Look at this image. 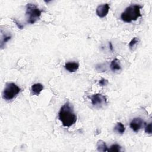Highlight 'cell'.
<instances>
[{
    "mask_svg": "<svg viewBox=\"0 0 152 152\" xmlns=\"http://www.w3.org/2000/svg\"><path fill=\"white\" fill-rule=\"evenodd\" d=\"M59 119L65 127H69L77 121V116L74 113L73 106L69 102H66L60 109Z\"/></svg>",
    "mask_w": 152,
    "mask_h": 152,
    "instance_id": "1",
    "label": "cell"
},
{
    "mask_svg": "<svg viewBox=\"0 0 152 152\" xmlns=\"http://www.w3.org/2000/svg\"><path fill=\"white\" fill-rule=\"evenodd\" d=\"M142 8L138 4H131L121 13V18L126 23H131L141 17L140 10Z\"/></svg>",
    "mask_w": 152,
    "mask_h": 152,
    "instance_id": "2",
    "label": "cell"
},
{
    "mask_svg": "<svg viewBox=\"0 0 152 152\" xmlns=\"http://www.w3.org/2000/svg\"><path fill=\"white\" fill-rule=\"evenodd\" d=\"M42 11L35 5L28 3L26 5V15L27 17V23L34 24L40 18Z\"/></svg>",
    "mask_w": 152,
    "mask_h": 152,
    "instance_id": "3",
    "label": "cell"
},
{
    "mask_svg": "<svg viewBox=\"0 0 152 152\" xmlns=\"http://www.w3.org/2000/svg\"><path fill=\"white\" fill-rule=\"evenodd\" d=\"M21 88L14 83H8L2 93L4 99L8 101L15 98L20 93Z\"/></svg>",
    "mask_w": 152,
    "mask_h": 152,
    "instance_id": "4",
    "label": "cell"
},
{
    "mask_svg": "<svg viewBox=\"0 0 152 152\" xmlns=\"http://www.w3.org/2000/svg\"><path fill=\"white\" fill-rule=\"evenodd\" d=\"M91 103L93 106L100 105L106 103V98L104 95L100 93H96L93 94L91 97Z\"/></svg>",
    "mask_w": 152,
    "mask_h": 152,
    "instance_id": "5",
    "label": "cell"
},
{
    "mask_svg": "<svg viewBox=\"0 0 152 152\" xmlns=\"http://www.w3.org/2000/svg\"><path fill=\"white\" fill-rule=\"evenodd\" d=\"M144 124V121L141 118H135L130 122V128L134 131L138 132L142 126Z\"/></svg>",
    "mask_w": 152,
    "mask_h": 152,
    "instance_id": "6",
    "label": "cell"
},
{
    "mask_svg": "<svg viewBox=\"0 0 152 152\" xmlns=\"http://www.w3.org/2000/svg\"><path fill=\"white\" fill-rule=\"evenodd\" d=\"M110 9V6L108 4H104L99 5L96 8V14L101 18L104 17L108 14Z\"/></svg>",
    "mask_w": 152,
    "mask_h": 152,
    "instance_id": "7",
    "label": "cell"
},
{
    "mask_svg": "<svg viewBox=\"0 0 152 152\" xmlns=\"http://www.w3.org/2000/svg\"><path fill=\"white\" fill-rule=\"evenodd\" d=\"M64 67L70 72H74L79 68V64L76 62H69L65 63Z\"/></svg>",
    "mask_w": 152,
    "mask_h": 152,
    "instance_id": "8",
    "label": "cell"
},
{
    "mask_svg": "<svg viewBox=\"0 0 152 152\" xmlns=\"http://www.w3.org/2000/svg\"><path fill=\"white\" fill-rule=\"evenodd\" d=\"M43 86L40 83L34 84L31 88L32 94L36 96H38L40 93V92L43 90Z\"/></svg>",
    "mask_w": 152,
    "mask_h": 152,
    "instance_id": "9",
    "label": "cell"
},
{
    "mask_svg": "<svg viewBox=\"0 0 152 152\" xmlns=\"http://www.w3.org/2000/svg\"><path fill=\"white\" fill-rule=\"evenodd\" d=\"M110 68L111 70L113 71V72L120 71L121 69V66L120 65L119 60H118L116 58L112 60L110 65Z\"/></svg>",
    "mask_w": 152,
    "mask_h": 152,
    "instance_id": "10",
    "label": "cell"
},
{
    "mask_svg": "<svg viewBox=\"0 0 152 152\" xmlns=\"http://www.w3.org/2000/svg\"><path fill=\"white\" fill-rule=\"evenodd\" d=\"M97 148L99 151H107L108 148L104 141L103 140H99L97 143Z\"/></svg>",
    "mask_w": 152,
    "mask_h": 152,
    "instance_id": "11",
    "label": "cell"
},
{
    "mask_svg": "<svg viewBox=\"0 0 152 152\" xmlns=\"http://www.w3.org/2000/svg\"><path fill=\"white\" fill-rule=\"evenodd\" d=\"M114 130L117 132L118 133L120 134H122L125 130V126L124 125V124L120 122H118L116 123V125L114 127Z\"/></svg>",
    "mask_w": 152,
    "mask_h": 152,
    "instance_id": "12",
    "label": "cell"
},
{
    "mask_svg": "<svg viewBox=\"0 0 152 152\" xmlns=\"http://www.w3.org/2000/svg\"><path fill=\"white\" fill-rule=\"evenodd\" d=\"M121 151V147L118 144H112L109 148H108L107 151H113V152H119Z\"/></svg>",
    "mask_w": 152,
    "mask_h": 152,
    "instance_id": "13",
    "label": "cell"
},
{
    "mask_svg": "<svg viewBox=\"0 0 152 152\" xmlns=\"http://www.w3.org/2000/svg\"><path fill=\"white\" fill-rule=\"evenodd\" d=\"M139 42V39L138 37H134L129 43V47L130 49H132Z\"/></svg>",
    "mask_w": 152,
    "mask_h": 152,
    "instance_id": "14",
    "label": "cell"
},
{
    "mask_svg": "<svg viewBox=\"0 0 152 152\" xmlns=\"http://www.w3.org/2000/svg\"><path fill=\"white\" fill-rule=\"evenodd\" d=\"M11 38V35H5L4 37H2L1 38V47H3V44L7 42L8 40H10Z\"/></svg>",
    "mask_w": 152,
    "mask_h": 152,
    "instance_id": "15",
    "label": "cell"
},
{
    "mask_svg": "<svg viewBox=\"0 0 152 152\" xmlns=\"http://www.w3.org/2000/svg\"><path fill=\"white\" fill-rule=\"evenodd\" d=\"M151 128H152V124L151 122H150L148 124H147L145 127V132L147 134H151L152 132Z\"/></svg>",
    "mask_w": 152,
    "mask_h": 152,
    "instance_id": "16",
    "label": "cell"
},
{
    "mask_svg": "<svg viewBox=\"0 0 152 152\" xmlns=\"http://www.w3.org/2000/svg\"><path fill=\"white\" fill-rule=\"evenodd\" d=\"M109 81L107 80L104 79V78H102L100 80H99V85L101 86H105L108 84Z\"/></svg>",
    "mask_w": 152,
    "mask_h": 152,
    "instance_id": "17",
    "label": "cell"
},
{
    "mask_svg": "<svg viewBox=\"0 0 152 152\" xmlns=\"http://www.w3.org/2000/svg\"><path fill=\"white\" fill-rule=\"evenodd\" d=\"M14 21L15 22V23L16 24V25L17 26V27H18L19 28H20V29H22V28H23V25H21L20 23H18L15 19L14 20Z\"/></svg>",
    "mask_w": 152,
    "mask_h": 152,
    "instance_id": "18",
    "label": "cell"
},
{
    "mask_svg": "<svg viewBox=\"0 0 152 152\" xmlns=\"http://www.w3.org/2000/svg\"><path fill=\"white\" fill-rule=\"evenodd\" d=\"M109 49L111 51H113V46H112V42H109Z\"/></svg>",
    "mask_w": 152,
    "mask_h": 152,
    "instance_id": "19",
    "label": "cell"
}]
</instances>
